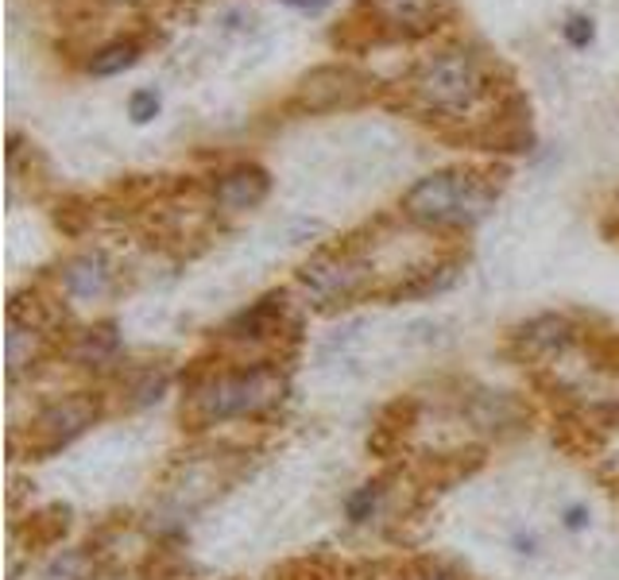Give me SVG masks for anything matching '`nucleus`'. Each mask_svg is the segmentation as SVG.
<instances>
[{
  "label": "nucleus",
  "mask_w": 619,
  "mask_h": 580,
  "mask_svg": "<svg viewBox=\"0 0 619 580\" xmlns=\"http://www.w3.org/2000/svg\"><path fill=\"white\" fill-rule=\"evenodd\" d=\"M495 74H500V62H492V54L460 43L422 59L403 86L410 105L422 116L465 121V113H472L484 97L495 93Z\"/></svg>",
  "instance_id": "obj_1"
},
{
  "label": "nucleus",
  "mask_w": 619,
  "mask_h": 580,
  "mask_svg": "<svg viewBox=\"0 0 619 580\" xmlns=\"http://www.w3.org/2000/svg\"><path fill=\"white\" fill-rule=\"evenodd\" d=\"M279 317H283V294H267V299H260L256 306L244 310V314L232 321L229 333L240 337V341H260V337H267L279 326Z\"/></svg>",
  "instance_id": "obj_10"
},
{
  "label": "nucleus",
  "mask_w": 619,
  "mask_h": 580,
  "mask_svg": "<svg viewBox=\"0 0 619 580\" xmlns=\"http://www.w3.org/2000/svg\"><path fill=\"white\" fill-rule=\"evenodd\" d=\"M573 326H569L566 317H539V321H531V326H522L519 341L522 349H531V352H561L569 341H573Z\"/></svg>",
  "instance_id": "obj_12"
},
{
  "label": "nucleus",
  "mask_w": 619,
  "mask_h": 580,
  "mask_svg": "<svg viewBox=\"0 0 619 580\" xmlns=\"http://www.w3.org/2000/svg\"><path fill=\"white\" fill-rule=\"evenodd\" d=\"M163 109V97L160 89H136L132 97H128V116H132V124H151L155 116H160Z\"/></svg>",
  "instance_id": "obj_14"
},
{
  "label": "nucleus",
  "mask_w": 619,
  "mask_h": 580,
  "mask_svg": "<svg viewBox=\"0 0 619 580\" xmlns=\"http://www.w3.org/2000/svg\"><path fill=\"white\" fill-rule=\"evenodd\" d=\"M93 403H86V399H71V403H59L51 406V411L39 414L36 423V449L39 453H54V449H62L66 441H74L81 430H86L89 423H93Z\"/></svg>",
  "instance_id": "obj_8"
},
{
  "label": "nucleus",
  "mask_w": 619,
  "mask_h": 580,
  "mask_svg": "<svg viewBox=\"0 0 619 580\" xmlns=\"http://www.w3.org/2000/svg\"><path fill=\"white\" fill-rule=\"evenodd\" d=\"M302 287L318 299V306H345V302H353L356 294H364V287H368V272H364L361 264H356L353 255H333V252H321L314 264L302 267Z\"/></svg>",
  "instance_id": "obj_6"
},
{
  "label": "nucleus",
  "mask_w": 619,
  "mask_h": 580,
  "mask_svg": "<svg viewBox=\"0 0 619 580\" xmlns=\"http://www.w3.org/2000/svg\"><path fill=\"white\" fill-rule=\"evenodd\" d=\"M143 54V43L140 39H113V43L98 47V51L89 54V74H98V78H113V74H124V71H132L136 62H140Z\"/></svg>",
  "instance_id": "obj_11"
},
{
  "label": "nucleus",
  "mask_w": 619,
  "mask_h": 580,
  "mask_svg": "<svg viewBox=\"0 0 619 580\" xmlns=\"http://www.w3.org/2000/svg\"><path fill=\"white\" fill-rule=\"evenodd\" d=\"M62 287L78 302H98L113 290V267L101 252L74 255L71 264L62 267Z\"/></svg>",
  "instance_id": "obj_9"
},
{
  "label": "nucleus",
  "mask_w": 619,
  "mask_h": 580,
  "mask_svg": "<svg viewBox=\"0 0 619 580\" xmlns=\"http://www.w3.org/2000/svg\"><path fill=\"white\" fill-rule=\"evenodd\" d=\"M380 503H383V480L361 483V488H353V492L345 495V522L349 527H364V522H371V515L380 510Z\"/></svg>",
  "instance_id": "obj_13"
},
{
  "label": "nucleus",
  "mask_w": 619,
  "mask_h": 580,
  "mask_svg": "<svg viewBox=\"0 0 619 580\" xmlns=\"http://www.w3.org/2000/svg\"><path fill=\"white\" fill-rule=\"evenodd\" d=\"M267 193H271V175L256 163H240V167L217 175V182H213V202L229 213L256 210Z\"/></svg>",
  "instance_id": "obj_7"
},
{
  "label": "nucleus",
  "mask_w": 619,
  "mask_h": 580,
  "mask_svg": "<svg viewBox=\"0 0 619 580\" xmlns=\"http://www.w3.org/2000/svg\"><path fill=\"white\" fill-rule=\"evenodd\" d=\"M116 349H121V337H116L113 326L89 329L86 341H81V352H86L89 361H105V356H113Z\"/></svg>",
  "instance_id": "obj_15"
},
{
  "label": "nucleus",
  "mask_w": 619,
  "mask_h": 580,
  "mask_svg": "<svg viewBox=\"0 0 619 580\" xmlns=\"http://www.w3.org/2000/svg\"><path fill=\"white\" fill-rule=\"evenodd\" d=\"M557 522H561L566 534H584V530L593 527V510H589V503H561L557 507Z\"/></svg>",
  "instance_id": "obj_17"
},
{
  "label": "nucleus",
  "mask_w": 619,
  "mask_h": 580,
  "mask_svg": "<svg viewBox=\"0 0 619 580\" xmlns=\"http://www.w3.org/2000/svg\"><path fill=\"white\" fill-rule=\"evenodd\" d=\"M376 78L356 66H318L299 81V93H294V105L306 109V113H326V109H341V105H356L361 97L371 93Z\"/></svg>",
  "instance_id": "obj_5"
},
{
  "label": "nucleus",
  "mask_w": 619,
  "mask_h": 580,
  "mask_svg": "<svg viewBox=\"0 0 619 580\" xmlns=\"http://www.w3.org/2000/svg\"><path fill=\"white\" fill-rule=\"evenodd\" d=\"M283 4H287V9H294V12H302V16H321L333 0H283Z\"/></svg>",
  "instance_id": "obj_19"
},
{
  "label": "nucleus",
  "mask_w": 619,
  "mask_h": 580,
  "mask_svg": "<svg viewBox=\"0 0 619 580\" xmlns=\"http://www.w3.org/2000/svg\"><path fill=\"white\" fill-rule=\"evenodd\" d=\"M500 182L492 171L445 167L418 178L403 198V213L422 229H472L495 210Z\"/></svg>",
  "instance_id": "obj_2"
},
{
  "label": "nucleus",
  "mask_w": 619,
  "mask_h": 580,
  "mask_svg": "<svg viewBox=\"0 0 619 580\" xmlns=\"http://www.w3.org/2000/svg\"><path fill=\"white\" fill-rule=\"evenodd\" d=\"M453 0H356L353 16L333 27V47L364 51L371 43H410L453 20Z\"/></svg>",
  "instance_id": "obj_3"
},
{
  "label": "nucleus",
  "mask_w": 619,
  "mask_h": 580,
  "mask_svg": "<svg viewBox=\"0 0 619 580\" xmlns=\"http://www.w3.org/2000/svg\"><path fill=\"white\" fill-rule=\"evenodd\" d=\"M275 395H279V376L271 368H240L213 376L194 395V406L202 423H229V418L256 414Z\"/></svg>",
  "instance_id": "obj_4"
},
{
  "label": "nucleus",
  "mask_w": 619,
  "mask_h": 580,
  "mask_svg": "<svg viewBox=\"0 0 619 580\" xmlns=\"http://www.w3.org/2000/svg\"><path fill=\"white\" fill-rule=\"evenodd\" d=\"M561 36H566L569 47L584 51V47H593V39H596V20L584 16V12H573V16L561 24Z\"/></svg>",
  "instance_id": "obj_16"
},
{
  "label": "nucleus",
  "mask_w": 619,
  "mask_h": 580,
  "mask_svg": "<svg viewBox=\"0 0 619 580\" xmlns=\"http://www.w3.org/2000/svg\"><path fill=\"white\" fill-rule=\"evenodd\" d=\"M507 545H511L519 557H539L542 554V534L531 527H515L511 538H507Z\"/></svg>",
  "instance_id": "obj_18"
}]
</instances>
